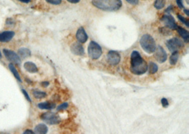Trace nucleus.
Listing matches in <instances>:
<instances>
[{"instance_id": "2eb2a0df", "label": "nucleus", "mask_w": 189, "mask_h": 134, "mask_svg": "<svg viewBox=\"0 0 189 134\" xmlns=\"http://www.w3.org/2000/svg\"><path fill=\"white\" fill-rule=\"evenodd\" d=\"M48 128L45 124H39L35 127V134H46L48 133Z\"/></svg>"}, {"instance_id": "f8f14e48", "label": "nucleus", "mask_w": 189, "mask_h": 134, "mask_svg": "<svg viewBox=\"0 0 189 134\" xmlns=\"http://www.w3.org/2000/svg\"><path fill=\"white\" fill-rule=\"evenodd\" d=\"M15 36V33L13 31H4L0 33V42H7L12 40Z\"/></svg>"}, {"instance_id": "e433bc0d", "label": "nucleus", "mask_w": 189, "mask_h": 134, "mask_svg": "<svg viewBox=\"0 0 189 134\" xmlns=\"http://www.w3.org/2000/svg\"><path fill=\"white\" fill-rule=\"evenodd\" d=\"M184 12L186 13V15L188 16V17H189V13H188V10H187V9H185L184 10Z\"/></svg>"}, {"instance_id": "f03ea898", "label": "nucleus", "mask_w": 189, "mask_h": 134, "mask_svg": "<svg viewBox=\"0 0 189 134\" xmlns=\"http://www.w3.org/2000/svg\"><path fill=\"white\" fill-rule=\"evenodd\" d=\"M91 3L98 9L106 12H114L122 7L121 0H93Z\"/></svg>"}, {"instance_id": "7ed1b4c3", "label": "nucleus", "mask_w": 189, "mask_h": 134, "mask_svg": "<svg viewBox=\"0 0 189 134\" xmlns=\"http://www.w3.org/2000/svg\"><path fill=\"white\" fill-rule=\"evenodd\" d=\"M140 45L143 50L148 54H152L156 50V42L153 37L148 34L142 36L140 39Z\"/></svg>"}, {"instance_id": "5701e85b", "label": "nucleus", "mask_w": 189, "mask_h": 134, "mask_svg": "<svg viewBox=\"0 0 189 134\" xmlns=\"http://www.w3.org/2000/svg\"><path fill=\"white\" fill-rule=\"evenodd\" d=\"M154 6L156 9H161L165 6V0H156Z\"/></svg>"}, {"instance_id": "c85d7f7f", "label": "nucleus", "mask_w": 189, "mask_h": 134, "mask_svg": "<svg viewBox=\"0 0 189 134\" xmlns=\"http://www.w3.org/2000/svg\"><path fill=\"white\" fill-rule=\"evenodd\" d=\"M127 2H128L129 4H130L132 5H136L138 4L139 0H126Z\"/></svg>"}, {"instance_id": "4468645a", "label": "nucleus", "mask_w": 189, "mask_h": 134, "mask_svg": "<svg viewBox=\"0 0 189 134\" xmlns=\"http://www.w3.org/2000/svg\"><path fill=\"white\" fill-rule=\"evenodd\" d=\"M23 67L27 71L31 74L36 73L38 71L37 66L34 63L31 62V61H26V62L24 63Z\"/></svg>"}, {"instance_id": "1a4fd4ad", "label": "nucleus", "mask_w": 189, "mask_h": 134, "mask_svg": "<svg viewBox=\"0 0 189 134\" xmlns=\"http://www.w3.org/2000/svg\"><path fill=\"white\" fill-rule=\"evenodd\" d=\"M120 61V56L115 51H110L107 55V61L110 65L115 66L119 64Z\"/></svg>"}, {"instance_id": "423d86ee", "label": "nucleus", "mask_w": 189, "mask_h": 134, "mask_svg": "<svg viewBox=\"0 0 189 134\" xmlns=\"http://www.w3.org/2000/svg\"><path fill=\"white\" fill-rule=\"evenodd\" d=\"M3 53L5 57H6V58L10 61L11 63L13 64H17V65H20L21 63V58L15 52H13V51L10 50L4 49Z\"/></svg>"}, {"instance_id": "6ab92c4d", "label": "nucleus", "mask_w": 189, "mask_h": 134, "mask_svg": "<svg viewBox=\"0 0 189 134\" xmlns=\"http://www.w3.org/2000/svg\"><path fill=\"white\" fill-rule=\"evenodd\" d=\"M177 31H178V33H179L180 36L182 37V38L186 42L188 41L189 33L187 31L185 30V29L182 28L181 27H179V28H177Z\"/></svg>"}, {"instance_id": "7c9ffc66", "label": "nucleus", "mask_w": 189, "mask_h": 134, "mask_svg": "<svg viewBox=\"0 0 189 134\" xmlns=\"http://www.w3.org/2000/svg\"><path fill=\"white\" fill-rule=\"evenodd\" d=\"M160 33L164 34V35H166V33H169V35H170V32L168 31V30H166V28H162L161 29H160Z\"/></svg>"}, {"instance_id": "9b49d317", "label": "nucleus", "mask_w": 189, "mask_h": 134, "mask_svg": "<svg viewBox=\"0 0 189 134\" xmlns=\"http://www.w3.org/2000/svg\"><path fill=\"white\" fill-rule=\"evenodd\" d=\"M71 52L75 55L83 56L84 55V50L81 43L79 42H74L71 46Z\"/></svg>"}, {"instance_id": "c756f323", "label": "nucleus", "mask_w": 189, "mask_h": 134, "mask_svg": "<svg viewBox=\"0 0 189 134\" xmlns=\"http://www.w3.org/2000/svg\"><path fill=\"white\" fill-rule=\"evenodd\" d=\"M176 3H177L178 7H179L180 9H183V5L182 0H176Z\"/></svg>"}, {"instance_id": "cd10ccee", "label": "nucleus", "mask_w": 189, "mask_h": 134, "mask_svg": "<svg viewBox=\"0 0 189 134\" xmlns=\"http://www.w3.org/2000/svg\"><path fill=\"white\" fill-rule=\"evenodd\" d=\"M161 104H162V106L164 107H166L169 106L168 100H167L166 98H162V99H161Z\"/></svg>"}, {"instance_id": "0eeeda50", "label": "nucleus", "mask_w": 189, "mask_h": 134, "mask_svg": "<svg viewBox=\"0 0 189 134\" xmlns=\"http://www.w3.org/2000/svg\"><path fill=\"white\" fill-rule=\"evenodd\" d=\"M166 46L168 47V49L171 51V52H176V50L179 48L182 47L183 46V42L179 38L174 37V38L170 39L166 42Z\"/></svg>"}, {"instance_id": "72a5a7b5", "label": "nucleus", "mask_w": 189, "mask_h": 134, "mask_svg": "<svg viewBox=\"0 0 189 134\" xmlns=\"http://www.w3.org/2000/svg\"><path fill=\"white\" fill-rule=\"evenodd\" d=\"M41 85L43 87H47V86H48V85H49V83H48V82H43V83H41Z\"/></svg>"}, {"instance_id": "6e6552de", "label": "nucleus", "mask_w": 189, "mask_h": 134, "mask_svg": "<svg viewBox=\"0 0 189 134\" xmlns=\"http://www.w3.org/2000/svg\"><path fill=\"white\" fill-rule=\"evenodd\" d=\"M155 60L159 63H163L167 59V54L164 50V48L161 46H158L157 48H156L155 52Z\"/></svg>"}, {"instance_id": "f704fd0d", "label": "nucleus", "mask_w": 189, "mask_h": 134, "mask_svg": "<svg viewBox=\"0 0 189 134\" xmlns=\"http://www.w3.org/2000/svg\"><path fill=\"white\" fill-rule=\"evenodd\" d=\"M172 6H170L167 9L165 10V13H169L170 12H171V10H172Z\"/></svg>"}, {"instance_id": "2f4dec72", "label": "nucleus", "mask_w": 189, "mask_h": 134, "mask_svg": "<svg viewBox=\"0 0 189 134\" xmlns=\"http://www.w3.org/2000/svg\"><path fill=\"white\" fill-rule=\"evenodd\" d=\"M22 134H35V133L33 132V131L28 129V130H26L25 131H24V132Z\"/></svg>"}, {"instance_id": "ea45409f", "label": "nucleus", "mask_w": 189, "mask_h": 134, "mask_svg": "<svg viewBox=\"0 0 189 134\" xmlns=\"http://www.w3.org/2000/svg\"><path fill=\"white\" fill-rule=\"evenodd\" d=\"M186 2H187V4H189V2H188V0H186Z\"/></svg>"}, {"instance_id": "412c9836", "label": "nucleus", "mask_w": 189, "mask_h": 134, "mask_svg": "<svg viewBox=\"0 0 189 134\" xmlns=\"http://www.w3.org/2000/svg\"><path fill=\"white\" fill-rule=\"evenodd\" d=\"M178 59H179V53L176 51V52H174L170 57V64L171 65H175L177 63Z\"/></svg>"}, {"instance_id": "c9c22d12", "label": "nucleus", "mask_w": 189, "mask_h": 134, "mask_svg": "<svg viewBox=\"0 0 189 134\" xmlns=\"http://www.w3.org/2000/svg\"><path fill=\"white\" fill-rule=\"evenodd\" d=\"M18 1H19L21 2H23V3H28V2H30L31 0H18Z\"/></svg>"}, {"instance_id": "473e14b6", "label": "nucleus", "mask_w": 189, "mask_h": 134, "mask_svg": "<svg viewBox=\"0 0 189 134\" xmlns=\"http://www.w3.org/2000/svg\"><path fill=\"white\" fill-rule=\"evenodd\" d=\"M67 2H70V3H73V4H77L78 2H80V0H67Z\"/></svg>"}, {"instance_id": "58836bf2", "label": "nucleus", "mask_w": 189, "mask_h": 134, "mask_svg": "<svg viewBox=\"0 0 189 134\" xmlns=\"http://www.w3.org/2000/svg\"><path fill=\"white\" fill-rule=\"evenodd\" d=\"M2 53H1V52H0V59L2 58Z\"/></svg>"}, {"instance_id": "f257e3e1", "label": "nucleus", "mask_w": 189, "mask_h": 134, "mask_svg": "<svg viewBox=\"0 0 189 134\" xmlns=\"http://www.w3.org/2000/svg\"><path fill=\"white\" fill-rule=\"evenodd\" d=\"M147 64L142 58L140 54L137 51H133L131 54L130 71L133 74L141 75L147 71Z\"/></svg>"}, {"instance_id": "4c0bfd02", "label": "nucleus", "mask_w": 189, "mask_h": 134, "mask_svg": "<svg viewBox=\"0 0 189 134\" xmlns=\"http://www.w3.org/2000/svg\"><path fill=\"white\" fill-rule=\"evenodd\" d=\"M0 134H9V133H4V132H1V133H0Z\"/></svg>"}, {"instance_id": "a211bd4d", "label": "nucleus", "mask_w": 189, "mask_h": 134, "mask_svg": "<svg viewBox=\"0 0 189 134\" xmlns=\"http://www.w3.org/2000/svg\"><path fill=\"white\" fill-rule=\"evenodd\" d=\"M9 68L10 69L11 72H12V74L13 75V76H14V77L16 78V79H17L19 82H22V80H21V79L20 75H19V74H18L17 69H16V67L14 66V65H13V64L10 63L9 64Z\"/></svg>"}, {"instance_id": "9d476101", "label": "nucleus", "mask_w": 189, "mask_h": 134, "mask_svg": "<svg viewBox=\"0 0 189 134\" xmlns=\"http://www.w3.org/2000/svg\"><path fill=\"white\" fill-rule=\"evenodd\" d=\"M161 21L164 23V25L167 28L172 29V30H176L178 28L177 24L176 23L174 18H173L170 15H166L164 16L161 18Z\"/></svg>"}, {"instance_id": "dca6fc26", "label": "nucleus", "mask_w": 189, "mask_h": 134, "mask_svg": "<svg viewBox=\"0 0 189 134\" xmlns=\"http://www.w3.org/2000/svg\"><path fill=\"white\" fill-rule=\"evenodd\" d=\"M31 55V51L29 50L28 48L21 47L18 50V55L19 56L20 58L25 59V58L30 57Z\"/></svg>"}, {"instance_id": "a878e982", "label": "nucleus", "mask_w": 189, "mask_h": 134, "mask_svg": "<svg viewBox=\"0 0 189 134\" xmlns=\"http://www.w3.org/2000/svg\"><path fill=\"white\" fill-rule=\"evenodd\" d=\"M47 2L53 5H58L61 4L62 0H46Z\"/></svg>"}, {"instance_id": "f3484780", "label": "nucleus", "mask_w": 189, "mask_h": 134, "mask_svg": "<svg viewBox=\"0 0 189 134\" xmlns=\"http://www.w3.org/2000/svg\"><path fill=\"white\" fill-rule=\"evenodd\" d=\"M38 108L41 109H53L55 107V104L51 102H45L38 104Z\"/></svg>"}, {"instance_id": "b1692460", "label": "nucleus", "mask_w": 189, "mask_h": 134, "mask_svg": "<svg viewBox=\"0 0 189 134\" xmlns=\"http://www.w3.org/2000/svg\"><path fill=\"white\" fill-rule=\"evenodd\" d=\"M68 106H69V105H68V103H63V104H60V106H58V108H57V110H58V111L63 110V109H67V107H68Z\"/></svg>"}, {"instance_id": "4be33fe9", "label": "nucleus", "mask_w": 189, "mask_h": 134, "mask_svg": "<svg viewBox=\"0 0 189 134\" xmlns=\"http://www.w3.org/2000/svg\"><path fill=\"white\" fill-rule=\"evenodd\" d=\"M33 95L37 99H42L46 97L47 94L45 92H42V91L40 90H34L33 92Z\"/></svg>"}, {"instance_id": "ddd939ff", "label": "nucleus", "mask_w": 189, "mask_h": 134, "mask_svg": "<svg viewBox=\"0 0 189 134\" xmlns=\"http://www.w3.org/2000/svg\"><path fill=\"white\" fill-rule=\"evenodd\" d=\"M76 37L80 43H84V42H86V40H87L88 39L87 34L86 33V31L82 27H81V28L78 29V31L76 33Z\"/></svg>"}, {"instance_id": "393cba45", "label": "nucleus", "mask_w": 189, "mask_h": 134, "mask_svg": "<svg viewBox=\"0 0 189 134\" xmlns=\"http://www.w3.org/2000/svg\"><path fill=\"white\" fill-rule=\"evenodd\" d=\"M178 18H179V19L181 21H182V22L185 24V25L187 26V27H188L189 26V24H188V21L187 20V19H186L185 18H183L182 16H181V15H178Z\"/></svg>"}, {"instance_id": "20e7f679", "label": "nucleus", "mask_w": 189, "mask_h": 134, "mask_svg": "<svg viewBox=\"0 0 189 134\" xmlns=\"http://www.w3.org/2000/svg\"><path fill=\"white\" fill-rule=\"evenodd\" d=\"M88 53L93 60H98L102 55V50L100 45L96 42L91 41L88 47Z\"/></svg>"}, {"instance_id": "39448f33", "label": "nucleus", "mask_w": 189, "mask_h": 134, "mask_svg": "<svg viewBox=\"0 0 189 134\" xmlns=\"http://www.w3.org/2000/svg\"><path fill=\"white\" fill-rule=\"evenodd\" d=\"M40 118L45 123L51 125L58 124L60 122V117L55 113H53V112H45V113H43L40 116Z\"/></svg>"}, {"instance_id": "bb28decb", "label": "nucleus", "mask_w": 189, "mask_h": 134, "mask_svg": "<svg viewBox=\"0 0 189 134\" xmlns=\"http://www.w3.org/2000/svg\"><path fill=\"white\" fill-rule=\"evenodd\" d=\"M21 91H22V93H23V94L24 95V96H25V98H26V100H28L29 102V103H31V99L30 98V96L28 95V94L27 93L26 91L25 90H24V89H22V90H21Z\"/></svg>"}, {"instance_id": "aec40b11", "label": "nucleus", "mask_w": 189, "mask_h": 134, "mask_svg": "<svg viewBox=\"0 0 189 134\" xmlns=\"http://www.w3.org/2000/svg\"><path fill=\"white\" fill-rule=\"evenodd\" d=\"M149 68V73L150 74H154L156 73V71H158V67L157 65L155 63L152 62V61H150L149 64V66L147 67Z\"/></svg>"}]
</instances>
